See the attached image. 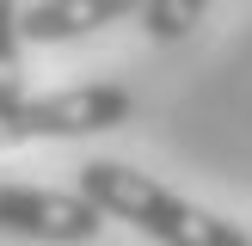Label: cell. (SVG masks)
<instances>
[{
    "label": "cell",
    "instance_id": "1",
    "mask_svg": "<svg viewBox=\"0 0 252 246\" xmlns=\"http://www.w3.org/2000/svg\"><path fill=\"white\" fill-rule=\"evenodd\" d=\"M80 197L98 203L111 221H129L135 234L160 240V246H252L246 228L172 197L166 184H154L148 172L123 166V160H86L80 166Z\"/></svg>",
    "mask_w": 252,
    "mask_h": 246
},
{
    "label": "cell",
    "instance_id": "2",
    "mask_svg": "<svg viewBox=\"0 0 252 246\" xmlns=\"http://www.w3.org/2000/svg\"><path fill=\"white\" fill-rule=\"evenodd\" d=\"M135 98L123 86H68V92H43L25 105L0 111V148L19 142H74V135H98L129 123Z\"/></svg>",
    "mask_w": 252,
    "mask_h": 246
},
{
    "label": "cell",
    "instance_id": "3",
    "mask_svg": "<svg viewBox=\"0 0 252 246\" xmlns=\"http://www.w3.org/2000/svg\"><path fill=\"white\" fill-rule=\"evenodd\" d=\"M105 228V209L86 203L80 191H37V184H0V234L19 240H56L80 246Z\"/></svg>",
    "mask_w": 252,
    "mask_h": 246
},
{
    "label": "cell",
    "instance_id": "4",
    "mask_svg": "<svg viewBox=\"0 0 252 246\" xmlns=\"http://www.w3.org/2000/svg\"><path fill=\"white\" fill-rule=\"evenodd\" d=\"M148 0H37L25 12V37L31 43H68V37H86V31H105V25H123V19H142Z\"/></svg>",
    "mask_w": 252,
    "mask_h": 246
},
{
    "label": "cell",
    "instance_id": "5",
    "mask_svg": "<svg viewBox=\"0 0 252 246\" xmlns=\"http://www.w3.org/2000/svg\"><path fill=\"white\" fill-rule=\"evenodd\" d=\"M25 12L19 0H0V111L25 105V68H19V43H25Z\"/></svg>",
    "mask_w": 252,
    "mask_h": 246
},
{
    "label": "cell",
    "instance_id": "6",
    "mask_svg": "<svg viewBox=\"0 0 252 246\" xmlns=\"http://www.w3.org/2000/svg\"><path fill=\"white\" fill-rule=\"evenodd\" d=\"M216 6V0H148V12H142V31L154 37V43H179L185 31H191L203 12Z\"/></svg>",
    "mask_w": 252,
    "mask_h": 246
}]
</instances>
